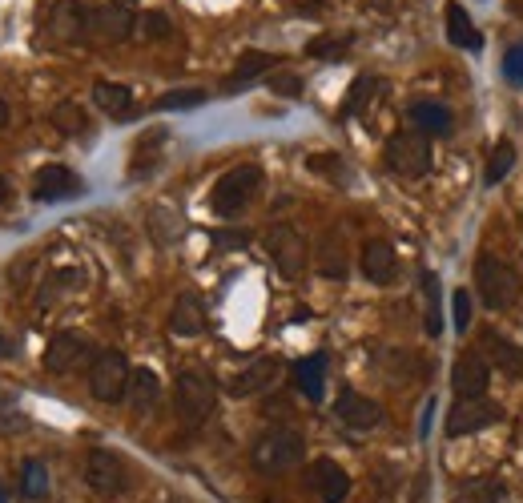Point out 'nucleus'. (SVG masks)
Returning a JSON list of instances; mask_svg holds the SVG:
<instances>
[{
    "mask_svg": "<svg viewBox=\"0 0 523 503\" xmlns=\"http://www.w3.org/2000/svg\"><path fill=\"white\" fill-rule=\"evenodd\" d=\"M258 186H262V170L258 165H234V170H226L218 182H214V194H210V210L218 214V218H234V214H242L246 210V202L258 194Z\"/></svg>",
    "mask_w": 523,
    "mask_h": 503,
    "instance_id": "obj_1",
    "label": "nucleus"
},
{
    "mask_svg": "<svg viewBox=\"0 0 523 503\" xmlns=\"http://www.w3.org/2000/svg\"><path fill=\"white\" fill-rule=\"evenodd\" d=\"M475 290H479V298H483L487 310H507V306H515V298H519V274H515L503 258L479 254Z\"/></svg>",
    "mask_w": 523,
    "mask_h": 503,
    "instance_id": "obj_2",
    "label": "nucleus"
},
{
    "mask_svg": "<svg viewBox=\"0 0 523 503\" xmlns=\"http://www.w3.org/2000/svg\"><path fill=\"white\" fill-rule=\"evenodd\" d=\"M306 459V439L298 431H266L258 443H254V467L266 471V475H278V471H290Z\"/></svg>",
    "mask_w": 523,
    "mask_h": 503,
    "instance_id": "obj_3",
    "label": "nucleus"
},
{
    "mask_svg": "<svg viewBox=\"0 0 523 503\" xmlns=\"http://www.w3.org/2000/svg\"><path fill=\"white\" fill-rule=\"evenodd\" d=\"M266 254H270V262L278 266V274L286 282L302 278V270H306V238L294 226H286V222L270 226L266 230Z\"/></svg>",
    "mask_w": 523,
    "mask_h": 503,
    "instance_id": "obj_4",
    "label": "nucleus"
},
{
    "mask_svg": "<svg viewBox=\"0 0 523 503\" xmlns=\"http://www.w3.org/2000/svg\"><path fill=\"white\" fill-rule=\"evenodd\" d=\"M387 165H391V174L415 182V178H427L431 174V145L427 137L419 133H395L387 141Z\"/></svg>",
    "mask_w": 523,
    "mask_h": 503,
    "instance_id": "obj_5",
    "label": "nucleus"
},
{
    "mask_svg": "<svg viewBox=\"0 0 523 503\" xmlns=\"http://www.w3.org/2000/svg\"><path fill=\"white\" fill-rule=\"evenodd\" d=\"M129 375H133V371H129V363H125L121 351H97V359H93V367H89V391H93V399H101V403L125 399Z\"/></svg>",
    "mask_w": 523,
    "mask_h": 503,
    "instance_id": "obj_6",
    "label": "nucleus"
},
{
    "mask_svg": "<svg viewBox=\"0 0 523 503\" xmlns=\"http://www.w3.org/2000/svg\"><path fill=\"white\" fill-rule=\"evenodd\" d=\"M178 415L190 427H198V423H206L214 415V383L206 375H198V371L178 375Z\"/></svg>",
    "mask_w": 523,
    "mask_h": 503,
    "instance_id": "obj_7",
    "label": "nucleus"
},
{
    "mask_svg": "<svg viewBox=\"0 0 523 503\" xmlns=\"http://www.w3.org/2000/svg\"><path fill=\"white\" fill-rule=\"evenodd\" d=\"M93 359H97L93 343L85 339V334H73V330L57 334V339L49 343V351H45V367L53 375H73L81 367H93Z\"/></svg>",
    "mask_w": 523,
    "mask_h": 503,
    "instance_id": "obj_8",
    "label": "nucleus"
},
{
    "mask_svg": "<svg viewBox=\"0 0 523 503\" xmlns=\"http://www.w3.org/2000/svg\"><path fill=\"white\" fill-rule=\"evenodd\" d=\"M499 407L487 403V399H459L447 415V439H463V435H475V431H487L499 423Z\"/></svg>",
    "mask_w": 523,
    "mask_h": 503,
    "instance_id": "obj_9",
    "label": "nucleus"
},
{
    "mask_svg": "<svg viewBox=\"0 0 523 503\" xmlns=\"http://www.w3.org/2000/svg\"><path fill=\"white\" fill-rule=\"evenodd\" d=\"M89 25H93V9L85 5V0H57V5H53V17H49L53 41L77 45V41L89 37Z\"/></svg>",
    "mask_w": 523,
    "mask_h": 503,
    "instance_id": "obj_10",
    "label": "nucleus"
},
{
    "mask_svg": "<svg viewBox=\"0 0 523 503\" xmlns=\"http://www.w3.org/2000/svg\"><path fill=\"white\" fill-rule=\"evenodd\" d=\"M451 387H455V399H483L487 387H491V367L483 355L475 351H463L451 367Z\"/></svg>",
    "mask_w": 523,
    "mask_h": 503,
    "instance_id": "obj_11",
    "label": "nucleus"
},
{
    "mask_svg": "<svg viewBox=\"0 0 523 503\" xmlns=\"http://www.w3.org/2000/svg\"><path fill=\"white\" fill-rule=\"evenodd\" d=\"M85 479H89V487H97V491H105V495H117V491H125V483H129L125 459H121L117 451L93 447L89 459H85Z\"/></svg>",
    "mask_w": 523,
    "mask_h": 503,
    "instance_id": "obj_12",
    "label": "nucleus"
},
{
    "mask_svg": "<svg viewBox=\"0 0 523 503\" xmlns=\"http://www.w3.org/2000/svg\"><path fill=\"white\" fill-rule=\"evenodd\" d=\"M334 415H338L346 427H355V431H371V427L383 423V407H379L375 399L351 391V387H342V391H338V399H334Z\"/></svg>",
    "mask_w": 523,
    "mask_h": 503,
    "instance_id": "obj_13",
    "label": "nucleus"
},
{
    "mask_svg": "<svg viewBox=\"0 0 523 503\" xmlns=\"http://www.w3.org/2000/svg\"><path fill=\"white\" fill-rule=\"evenodd\" d=\"M81 190L85 186L69 165H45V170H37V178H33V198L37 202H65V198H77Z\"/></svg>",
    "mask_w": 523,
    "mask_h": 503,
    "instance_id": "obj_14",
    "label": "nucleus"
},
{
    "mask_svg": "<svg viewBox=\"0 0 523 503\" xmlns=\"http://www.w3.org/2000/svg\"><path fill=\"white\" fill-rule=\"evenodd\" d=\"M310 487L322 503H342L346 495H351V475H346L334 459H314L310 467Z\"/></svg>",
    "mask_w": 523,
    "mask_h": 503,
    "instance_id": "obj_15",
    "label": "nucleus"
},
{
    "mask_svg": "<svg viewBox=\"0 0 523 503\" xmlns=\"http://www.w3.org/2000/svg\"><path fill=\"white\" fill-rule=\"evenodd\" d=\"M363 274H367V282H375V286L395 282L399 258H395V246H391L387 238H371V242L363 246Z\"/></svg>",
    "mask_w": 523,
    "mask_h": 503,
    "instance_id": "obj_16",
    "label": "nucleus"
},
{
    "mask_svg": "<svg viewBox=\"0 0 523 503\" xmlns=\"http://www.w3.org/2000/svg\"><path fill=\"white\" fill-rule=\"evenodd\" d=\"M169 330L182 334V339H194V334L206 330V302L194 290L178 294V302H173V310H169Z\"/></svg>",
    "mask_w": 523,
    "mask_h": 503,
    "instance_id": "obj_17",
    "label": "nucleus"
},
{
    "mask_svg": "<svg viewBox=\"0 0 523 503\" xmlns=\"http://www.w3.org/2000/svg\"><path fill=\"white\" fill-rule=\"evenodd\" d=\"M278 371H282V363L278 359H254L246 371H238L234 379H230V395L234 399H246V395H258V391H266L274 379H278Z\"/></svg>",
    "mask_w": 523,
    "mask_h": 503,
    "instance_id": "obj_18",
    "label": "nucleus"
},
{
    "mask_svg": "<svg viewBox=\"0 0 523 503\" xmlns=\"http://www.w3.org/2000/svg\"><path fill=\"white\" fill-rule=\"evenodd\" d=\"M133 13L125 9V5H101V9H93V25H89V33L93 37H101V41H125L129 33H133Z\"/></svg>",
    "mask_w": 523,
    "mask_h": 503,
    "instance_id": "obj_19",
    "label": "nucleus"
},
{
    "mask_svg": "<svg viewBox=\"0 0 523 503\" xmlns=\"http://www.w3.org/2000/svg\"><path fill=\"white\" fill-rule=\"evenodd\" d=\"M270 69H274V57L262 53V49H250V53L238 57V65L230 69V77L222 81V93H242L250 81H258V77L270 73Z\"/></svg>",
    "mask_w": 523,
    "mask_h": 503,
    "instance_id": "obj_20",
    "label": "nucleus"
},
{
    "mask_svg": "<svg viewBox=\"0 0 523 503\" xmlns=\"http://www.w3.org/2000/svg\"><path fill=\"white\" fill-rule=\"evenodd\" d=\"M407 117H411V125L419 129V133H431V137H443V133H451L455 129V117H451V109L447 105H439V101H411V109H407Z\"/></svg>",
    "mask_w": 523,
    "mask_h": 503,
    "instance_id": "obj_21",
    "label": "nucleus"
},
{
    "mask_svg": "<svg viewBox=\"0 0 523 503\" xmlns=\"http://www.w3.org/2000/svg\"><path fill=\"white\" fill-rule=\"evenodd\" d=\"M314 270H318L322 278H330V282H342V278H346L351 262H346V246H342L338 234H322V242H318V250H314Z\"/></svg>",
    "mask_w": 523,
    "mask_h": 503,
    "instance_id": "obj_22",
    "label": "nucleus"
},
{
    "mask_svg": "<svg viewBox=\"0 0 523 503\" xmlns=\"http://www.w3.org/2000/svg\"><path fill=\"white\" fill-rule=\"evenodd\" d=\"M447 41L455 45V49H471V53H479L483 49V33L471 25V17H467V9L463 5H447Z\"/></svg>",
    "mask_w": 523,
    "mask_h": 503,
    "instance_id": "obj_23",
    "label": "nucleus"
},
{
    "mask_svg": "<svg viewBox=\"0 0 523 503\" xmlns=\"http://www.w3.org/2000/svg\"><path fill=\"white\" fill-rule=\"evenodd\" d=\"M294 387H298L310 403H318L322 391H326V355L298 359V363H294Z\"/></svg>",
    "mask_w": 523,
    "mask_h": 503,
    "instance_id": "obj_24",
    "label": "nucleus"
},
{
    "mask_svg": "<svg viewBox=\"0 0 523 503\" xmlns=\"http://www.w3.org/2000/svg\"><path fill=\"white\" fill-rule=\"evenodd\" d=\"M125 399H129V407H133L137 415L153 411V407H157V399H161V379H157L149 367L133 371V375H129V391H125Z\"/></svg>",
    "mask_w": 523,
    "mask_h": 503,
    "instance_id": "obj_25",
    "label": "nucleus"
},
{
    "mask_svg": "<svg viewBox=\"0 0 523 503\" xmlns=\"http://www.w3.org/2000/svg\"><path fill=\"white\" fill-rule=\"evenodd\" d=\"M93 101H97V109H105L109 117H125L129 109H133V89L129 85H117V81H97L93 85Z\"/></svg>",
    "mask_w": 523,
    "mask_h": 503,
    "instance_id": "obj_26",
    "label": "nucleus"
},
{
    "mask_svg": "<svg viewBox=\"0 0 523 503\" xmlns=\"http://www.w3.org/2000/svg\"><path fill=\"white\" fill-rule=\"evenodd\" d=\"M483 347H487V355H491L495 367H503L507 375H523V351H519L515 343H507L503 334L483 330Z\"/></svg>",
    "mask_w": 523,
    "mask_h": 503,
    "instance_id": "obj_27",
    "label": "nucleus"
},
{
    "mask_svg": "<svg viewBox=\"0 0 523 503\" xmlns=\"http://www.w3.org/2000/svg\"><path fill=\"white\" fill-rule=\"evenodd\" d=\"M379 89H383V81H379V77H359V81L351 85V97L342 101V113H338V117L367 113V109H371V101L379 97Z\"/></svg>",
    "mask_w": 523,
    "mask_h": 503,
    "instance_id": "obj_28",
    "label": "nucleus"
},
{
    "mask_svg": "<svg viewBox=\"0 0 523 503\" xmlns=\"http://www.w3.org/2000/svg\"><path fill=\"white\" fill-rule=\"evenodd\" d=\"M49 121H53V129L65 133V137H77V133L89 129V117H85V109H81L77 101H61V105H53Z\"/></svg>",
    "mask_w": 523,
    "mask_h": 503,
    "instance_id": "obj_29",
    "label": "nucleus"
},
{
    "mask_svg": "<svg viewBox=\"0 0 523 503\" xmlns=\"http://www.w3.org/2000/svg\"><path fill=\"white\" fill-rule=\"evenodd\" d=\"M149 230H153V238H157L161 246H173V242L186 234V222H182V214H173V210L157 206V210L149 214Z\"/></svg>",
    "mask_w": 523,
    "mask_h": 503,
    "instance_id": "obj_30",
    "label": "nucleus"
},
{
    "mask_svg": "<svg viewBox=\"0 0 523 503\" xmlns=\"http://www.w3.org/2000/svg\"><path fill=\"white\" fill-rule=\"evenodd\" d=\"M503 499H507V487L499 479H471L459 487L455 503H503Z\"/></svg>",
    "mask_w": 523,
    "mask_h": 503,
    "instance_id": "obj_31",
    "label": "nucleus"
},
{
    "mask_svg": "<svg viewBox=\"0 0 523 503\" xmlns=\"http://www.w3.org/2000/svg\"><path fill=\"white\" fill-rule=\"evenodd\" d=\"M346 49H351V37L346 33H322V37L306 41V57H314V61H342Z\"/></svg>",
    "mask_w": 523,
    "mask_h": 503,
    "instance_id": "obj_32",
    "label": "nucleus"
},
{
    "mask_svg": "<svg viewBox=\"0 0 523 503\" xmlns=\"http://www.w3.org/2000/svg\"><path fill=\"white\" fill-rule=\"evenodd\" d=\"M515 165V145L511 141H499L491 149V161H487V174H483V186H499L507 178V170Z\"/></svg>",
    "mask_w": 523,
    "mask_h": 503,
    "instance_id": "obj_33",
    "label": "nucleus"
},
{
    "mask_svg": "<svg viewBox=\"0 0 523 503\" xmlns=\"http://www.w3.org/2000/svg\"><path fill=\"white\" fill-rule=\"evenodd\" d=\"M165 137H169L165 129H153V133H145V137L133 145V165H129V174H133V178H137V174H145V161H149V165L157 161V153H161L157 145H161Z\"/></svg>",
    "mask_w": 523,
    "mask_h": 503,
    "instance_id": "obj_34",
    "label": "nucleus"
},
{
    "mask_svg": "<svg viewBox=\"0 0 523 503\" xmlns=\"http://www.w3.org/2000/svg\"><path fill=\"white\" fill-rule=\"evenodd\" d=\"M198 105H206V93H202V89H173V93H161V97L153 101L157 113H169V109H198Z\"/></svg>",
    "mask_w": 523,
    "mask_h": 503,
    "instance_id": "obj_35",
    "label": "nucleus"
},
{
    "mask_svg": "<svg viewBox=\"0 0 523 503\" xmlns=\"http://www.w3.org/2000/svg\"><path fill=\"white\" fill-rule=\"evenodd\" d=\"M21 491H25L29 499H41V495L49 491V471H45L41 459H29V463H25V471H21Z\"/></svg>",
    "mask_w": 523,
    "mask_h": 503,
    "instance_id": "obj_36",
    "label": "nucleus"
},
{
    "mask_svg": "<svg viewBox=\"0 0 523 503\" xmlns=\"http://www.w3.org/2000/svg\"><path fill=\"white\" fill-rule=\"evenodd\" d=\"M423 294H427V334H431V339H439V330H443V318H439V278L431 270L423 274Z\"/></svg>",
    "mask_w": 523,
    "mask_h": 503,
    "instance_id": "obj_37",
    "label": "nucleus"
},
{
    "mask_svg": "<svg viewBox=\"0 0 523 503\" xmlns=\"http://www.w3.org/2000/svg\"><path fill=\"white\" fill-rule=\"evenodd\" d=\"M141 33H145L149 41H165V37H173V21H169L165 13H145V17H141Z\"/></svg>",
    "mask_w": 523,
    "mask_h": 503,
    "instance_id": "obj_38",
    "label": "nucleus"
},
{
    "mask_svg": "<svg viewBox=\"0 0 523 503\" xmlns=\"http://www.w3.org/2000/svg\"><path fill=\"white\" fill-rule=\"evenodd\" d=\"M503 77H507L515 89H523V41L503 53Z\"/></svg>",
    "mask_w": 523,
    "mask_h": 503,
    "instance_id": "obj_39",
    "label": "nucleus"
},
{
    "mask_svg": "<svg viewBox=\"0 0 523 503\" xmlns=\"http://www.w3.org/2000/svg\"><path fill=\"white\" fill-rule=\"evenodd\" d=\"M302 77L298 73H274L270 77V93H278V97H302Z\"/></svg>",
    "mask_w": 523,
    "mask_h": 503,
    "instance_id": "obj_40",
    "label": "nucleus"
},
{
    "mask_svg": "<svg viewBox=\"0 0 523 503\" xmlns=\"http://www.w3.org/2000/svg\"><path fill=\"white\" fill-rule=\"evenodd\" d=\"M451 306H455V330L467 334V326H471V290H455Z\"/></svg>",
    "mask_w": 523,
    "mask_h": 503,
    "instance_id": "obj_41",
    "label": "nucleus"
},
{
    "mask_svg": "<svg viewBox=\"0 0 523 503\" xmlns=\"http://www.w3.org/2000/svg\"><path fill=\"white\" fill-rule=\"evenodd\" d=\"M13 427H25V415L9 399H0V431H13Z\"/></svg>",
    "mask_w": 523,
    "mask_h": 503,
    "instance_id": "obj_42",
    "label": "nucleus"
},
{
    "mask_svg": "<svg viewBox=\"0 0 523 503\" xmlns=\"http://www.w3.org/2000/svg\"><path fill=\"white\" fill-rule=\"evenodd\" d=\"M306 165H310V170H318V174H342L338 157H306Z\"/></svg>",
    "mask_w": 523,
    "mask_h": 503,
    "instance_id": "obj_43",
    "label": "nucleus"
},
{
    "mask_svg": "<svg viewBox=\"0 0 523 503\" xmlns=\"http://www.w3.org/2000/svg\"><path fill=\"white\" fill-rule=\"evenodd\" d=\"M246 230H226V234H214V242H222V250H238V246H246Z\"/></svg>",
    "mask_w": 523,
    "mask_h": 503,
    "instance_id": "obj_44",
    "label": "nucleus"
},
{
    "mask_svg": "<svg viewBox=\"0 0 523 503\" xmlns=\"http://www.w3.org/2000/svg\"><path fill=\"white\" fill-rule=\"evenodd\" d=\"M9 355H17V343L9 339L5 330H0V359H9Z\"/></svg>",
    "mask_w": 523,
    "mask_h": 503,
    "instance_id": "obj_45",
    "label": "nucleus"
},
{
    "mask_svg": "<svg viewBox=\"0 0 523 503\" xmlns=\"http://www.w3.org/2000/svg\"><path fill=\"white\" fill-rule=\"evenodd\" d=\"M9 117H13V113H9V101H5V97H0V129H5V125H9Z\"/></svg>",
    "mask_w": 523,
    "mask_h": 503,
    "instance_id": "obj_46",
    "label": "nucleus"
},
{
    "mask_svg": "<svg viewBox=\"0 0 523 503\" xmlns=\"http://www.w3.org/2000/svg\"><path fill=\"white\" fill-rule=\"evenodd\" d=\"M5 198H9V182H5V178H0V202H5Z\"/></svg>",
    "mask_w": 523,
    "mask_h": 503,
    "instance_id": "obj_47",
    "label": "nucleus"
},
{
    "mask_svg": "<svg viewBox=\"0 0 523 503\" xmlns=\"http://www.w3.org/2000/svg\"><path fill=\"white\" fill-rule=\"evenodd\" d=\"M0 503H9V495H5V487H0Z\"/></svg>",
    "mask_w": 523,
    "mask_h": 503,
    "instance_id": "obj_48",
    "label": "nucleus"
},
{
    "mask_svg": "<svg viewBox=\"0 0 523 503\" xmlns=\"http://www.w3.org/2000/svg\"><path fill=\"white\" fill-rule=\"evenodd\" d=\"M519 226H523V218H519Z\"/></svg>",
    "mask_w": 523,
    "mask_h": 503,
    "instance_id": "obj_49",
    "label": "nucleus"
},
{
    "mask_svg": "<svg viewBox=\"0 0 523 503\" xmlns=\"http://www.w3.org/2000/svg\"><path fill=\"white\" fill-rule=\"evenodd\" d=\"M314 5H318V0H314Z\"/></svg>",
    "mask_w": 523,
    "mask_h": 503,
    "instance_id": "obj_50",
    "label": "nucleus"
}]
</instances>
